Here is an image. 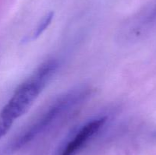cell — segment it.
<instances>
[{
	"mask_svg": "<svg viewBox=\"0 0 156 155\" xmlns=\"http://www.w3.org/2000/svg\"><path fill=\"white\" fill-rule=\"evenodd\" d=\"M59 67L56 59H49L41 64L34 72L23 82L5 105L2 112L14 121L29 110L40 94L50 82Z\"/></svg>",
	"mask_w": 156,
	"mask_h": 155,
	"instance_id": "6da1fadb",
	"label": "cell"
},
{
	"mask_svg": "<svg viewBox=\"0 0 156 155\" xmlns=\"http://www.w3.org/2000/svg\"><path fill=\"white\" fill-rule=\"evenodd\" d=\"M88 89L79 88L60 96L18 137L15 143V147H21L45 132L69 109L85 100V97H88Z\"/></svg>",
	"mask_w": 156,
	"mask_h": 155,
	"instance_id": "7a4b0ae2",
	"label": "cell"
},
{
	"mask_svg": "<svg viewBox=\"0 0 156 155\" xmlns=\"http://www.w3.org/2000/svg\"><path fill=\"white\" fill-rule=\"evenodd\" d=\"M107 121V117L101 116L91 119L78 130L66 144L61 155H75L92 137L100 131Z\"/></svg>",
	"mask_w": 156,
	"mask_h": 155,
	"instance_id": "3957f363",
	"label": "cell"
},
{
	"mask_svg": "<svg viewBox=\"0 0 156 155\" xmlns=\"http://www.w3.org/2000/svg\"><path fill=\"white\" fill-rule=\"evenodd\" d=\"M53 12H49L48 14L45 15L44 18L41 19V21H40V23L38 24V25L37 26V27L35 28L34 31L33 32L31 35H30V39H28V40H36L47 30V27H49L50 24L52 22V20L53 18Z\"/></svg>",
	"mask_w": 156,
	"mask_h": 155,
	"instance_id": "277c9868",
	"label": "cell"
},
{
	"mask_svg": "<svg viewBox=\"0 0 156 155\" xmlns=\"http://www.w3.org/2000/svg\"><path fill=\"white\" fill-rule=\"evenodd\" d=\"M14 122L15 121L10 117L2 111L0 112V140L9 132Z\"/></svg>",
	"mask_w": 156,
	"mask_h": 155,
	"instance_id": "5b68a950",
	"label": "cell"
}]
</instances>
